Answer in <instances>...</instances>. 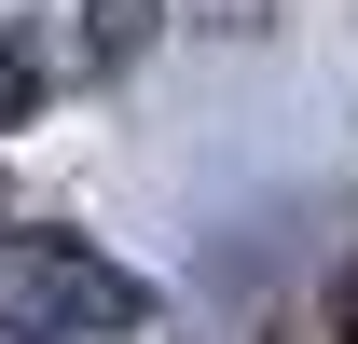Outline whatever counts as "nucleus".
<instances>
[{"mask_svg":"<svg viewBox=\"0 0 358 344\" xmlns=\"http://www.w3.org/2000/svg\"><path fill=\"white\" fill-rule=\"evenodd\" d=\"M0 317L42 344H124V331H152V275H124L83 234H14L0 248Z\"/></svg>","mask_w":358,"mask_h":344,"instance_id":"1","label":"nucleus"},{"mask_svg":"<svg viewBox=\"0 0 358 344\" xmlns=\"http://www.w3.org/2000/svg\"><path fill=\"white\" fill-rule=\"evenodd\" d=\"M55 96V55L28 42V28H14V14H0V124H28V110H42Z\"/></svg>","mask_w":358,"mask_h":344,"instance_id":"2","label":"nucleus"},{"mask_svg":"<svg viewBox=\"0 0 358 344\" xmlns=\"http://www.w3.org/2000/svg\"><path fill=\"white\" fill-rule=\"evenodd\" d=\"M138 28H152V0H96V42H110V55H124Z\"/></svg>","mask_w":358,"mask_h":344,"instance_id":"3","label":"nucleus"},{"mask_svg":"<svg viewBox=\"0 0 358 344\" xmlns=\"http://www.w3.org/2000/svg\"><path fill=\"white\" fill-rule=\"evenodd\" d=\"M331 331L358 344V261H345V275H331Z\"/></svg>","mask_w":358,"mask_h":344,"instance_id":"4","label":"nucleus"}]
</instances>
